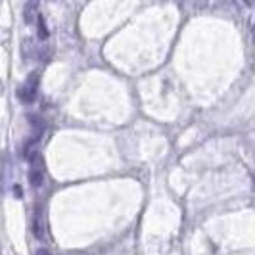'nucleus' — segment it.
<instances>
[{
	"label": "nucleus",
	"instance_id": "obj_1",
	"mask_svg": "<svg viewBox=\"0 0 255 255\" xmlns=\"http://www.w3.org/2000/svg\"><path fill=\"white\" fill-rule=\"evenodd\" d=\"M37 92H38V75L37 73H31L25 79V83L17 89V98L23 104H33L37 100Z\"/></svg>",
	"mask_w": 255,
	"mask_h": 255
},
{
	"label": "nucleus",
	"instance_id": "obj_2",
	"mask_svg": "<svg viewBox=\"0 0 255 255\" xmlns=\"http://www.w3.org/2000/svg\"><path fill=\"white\" fill-rule=\"evenodd\" d=\"M31 169H29V182L38 188V186H42V182H44V167H42V157L40 155H33L31 159Z\"/></svg>",
	"mask_w": 255,
	"mask_h": 255
},
{
	"label": "nucleus",
	"instance_id": "obj_3",
	"mask_svg": "<svg viewBox=\"0 0 255 255\" xmlns=\"http://www.w3.org/2000/svg\"><path fill=\"white\" fill-rule=\"evenodd\" d=\"M33 232L38 240H44L46 238V223H44V217H42V209L37 207L35 211V219H33Z\"/></svg>",
	"mask_w": 255,
	"mask_h": 255
},
{
	"label": "nucleus",
	"instance_id": "obj_4",
	"mask_svg": "<svg viewBox=\"0 0 255 255\" xmlns=\"http://www.w3.org/2000/svg\"><path fill=\"white\" fill-rule=\"evenodd\" d=\"M40 17V13H37V2H29L25 4V21L27 23H33L35 19Z\"/></svg>",
	"mask_w": 255,
	"mask_h": 255
},
{
	"label": "nucleus",
	"instance_id": "obj_5",
	"mask_svg": "<svg viewBox=\"0 0 255 255\" xmlns=\"http://www.w3.org/2000/svg\"><path fill=\"white\" fill-rule=\"evenodd\" d=\"M37 21H38V37L46 38V37H48V27H46V23H44V17L40 15Z\"/></svg>",
	"mask_w": 255,
	"mask_h": 255
},
{
	"label": "nucleus",
	"instance_id": "obj_6",
	"mask_svg": "<svg viewBox=\"0 0 255 255\" xmlns=\"http://www.w3.org/2000/svg\"><path fill=\"white\" fill-rule=\"evenodd\" d=\"M35 255H52V254L46 250V248H40V250H37V254H35Z\"/></svg>",
	"mask_w": 255,
	"mask_h": 255
},
{
	"label": "nucleus",
	"instance_id": "obj_7",
	"mask_svg": "<svg viewBox=\"0 0 255 255\" xmlns=\"http://www.w3.org/2000/svg\"><path fill=\"white\" fill-rule=\"evenodd\" d=\"M13 192H15L17 196H21V188H19V186H15V188H13Z\"/></svg>",
	"mask_w": 255,
	"mask_h": 255
},
{
	"label": "nucleus",
	"instance_id": "obj_8",
	"mask_svg": "<svg viewBox=\"0 0 255 255\" xmlns=\"http://www.w3.org/2000/svg\"><path fill=\"white\" fill-rule=\"evenodd\" d=\"M254 37H255V23H254Z\"/></svg>",
	"mask_w": 255,
	"mask_h": 255
},
{
	"label": "nucleus",
	"instance_id": "obj_9",
	"mask_svg": "<svg viewBox=\"0 0 255 255\" xmlns=\"http://www.w3.org/2000/svg\"><path fill=\"white\" fill-rule=\"evenodd\" d=\"M254 182H255V173H254Z\"/></svg>",
	"mask_w": 255,
	"mask_h": 255
}]
</instances>
